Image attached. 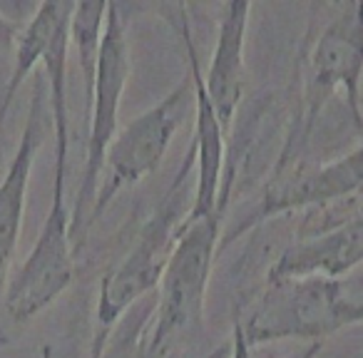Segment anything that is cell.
<instances>
[{
    "instance_id": "6da1fadb",
    "label": "cell",
    "mask_w": 363,
    "mask_h": 358,
    "mask_svg": "<svg viewBox=\"0 0 363 358\" xmlns=\"http://www.w3.org/2000/svg\"><path fill=\"white\" fill-rule=\"evenodd\" d=\"M363 316V286L358 274L343 279H281L264 291L234 323L249 348L289 341H326L356 326Z\"/></svg>"
},
{
    "instance_id": "7a4b0ae2",
    "label": "cell",
    "mask_w": 363,
    "mask_h": 358,
    "mask_svg": "<svg viewBox=\"0 0 363 358\" xmlns=\"http://www.w3.org/2000/svg\"><path fill=\"white\" fill-rule=\"evenodd\" d=\"M194 167V155L187 150V157L179 164V172L172 179V187L167 192L164 202L155 209L147 224L140 229L127 252L112 262V267L102 274L100 289H97L95 303V326H92V351L90 358H102L105 343L110 333L115 331L117 321L132 308V303L140 301L145 293L160 286V279L172 257V249L177 244L179 224L184 219L182 212V184L189 177Z\"/></svg>"
},
{
    "instance_id": "3957f363",
    "label": "cell",
    "mask_w": 363,
    "mask_h": 358,
    "mask_svg": "<svg viewBox=\"0 0 363 358\" xmlns=\"http://www.w3.org/2000/svg\"><path fill=\"white\" fill-rule=\"evenodd\" d=\"M222 224L224 209L194 222L182 219L177 244L160 279V298L147 343L150 358H169L182 338L202 328L209 276L222 242Z\"/></svg>"
},
{
    "instance_id": "277c9868",
    "label": "cell",
    "mask_w": 363,
    "mask_h": 358,
    "mask_svg": "<svg viewBox=\"0 0 363 358\" xmlns=\"http://www.w3.org/2000/svg\"><path fill=\"white\" fill-rule=\"evenodd\" d=\"M130 77V40H127V23L120 6L107 3L105 23H102L100 47H97L95 72L87 85L90 92V135H87V157L82 169L80 187L70 212V239L72 247L87 234V214L95 202L100 187L105 155L112 137L117 135V117H120L122 92Z\"/></svg>"
},
{
    "instance_id": "5b68a950",
    "label": "cell",
    "mask_w": 363,
    "mask_h": 358,
    "mask_svg": "<svg viewBox=\"0 0 363 358\" xmlns=\"http://www.w3.org/2000/svg\"><path fill=\"white\" fill-rule=\"evenodd\" d=\"M55 142V172H52L50 212L40 227L30 254L11 279L6 289V311L16 323H26L57 301L75 279L70 239V212L65 207V172H67V137H52Z\"/></svg>"
},
{
    "instance_id": "8992f818",
    "label": "cell",
    "mask_w": 363,
    "mask_h": 358,
    "mask_svg": "<svg viewBox=\"0 0 363 358\" xmlns=\"http://www.w3.org/2000/svg\"><path fill=\"white\" fill-rule=\"evenodd\" d=\"M189 110H192V82L187 77L157 105H152L147 112L137 115L122 130H117L107 147L100 187L87 214V229L102 217V212L110 207L112 199L122 189L135 187L162 164Z\"/></svg>"
},
{
    "instance_id": "52a82bcc",
    "label": "cell",
    "mask_w": 363,
    "mask_h": 358,
    "mask_svg": "<svg viewBox=\"0 0 363 358\" xmlns=\"http://www.w3.org/2000/svg\"><path fill=\"white\" fill-rule=\"evenodd\" d=\"M361 70H363V6L348 3L318 33L303 67L298 142H306L328 97L343 92L356 132L361 130Z\"/></svg>"
},
{
    "instance_id": "ba28073f",
    "label": "cell",
    "mask_w": 363,
    "mask_h": 358,
    "mask_svg": "<svg viewBox=\"0 0 363 358\" xmlns=\"http://www.w3.org/2000/svg\"><path fill=\"white\" fill-rule=\"evenodd\" d=\"M363 184V150L361 145L353 147L348 155L328 162V164H279L269 179L262 199L249 212L242 224L227 232L219 242V249H227L244 232H252L267 219L286 212H306V209L326 207L343 199L361 197Z\"/></svg>"
},
{
    "instance_id": "9c48e42d",
    "label": "cell",
    "mask_w": 363,
    "mask_h": 358,
    "mask_svg": "<svg viewBox=\"0 0 363 358\" xmlns=\"http://www.w3.org/2000/svg\"><path fill=\"white\" fill-rule=\"evenodd\" d=\"M182 40H184V50H187L189 62V82H192V112H194V135H192V150L194 167H197V177H194V192L189 209L184 212V222H194V219L209 217L214 212H222L224 199H222V172H224V130L219 125L217 115H214L212 105L207 100V92L202 85V65H199L197 47H194V38L189 30L187 16H182Z\"/></svg>"
},
{
    "instance_id": "30bf717a",
    "label": "cell",
    "mask_w": 363,
    "mask_h": 358,
    "mask_svg": "<svg viewBox=\"0 0 363 358\" xmlns=\"http://www.w3.org/2000/svg\"><path fill=\"white\" fill-rule=\"evenodd\" d=\"M249 16H252V3L247 0H234L222 8L212 60H209L207 75H202L207 100L224 135L232 127L237 107L244 97V82H247L244 50H247Z\"/></svg>"
},
{
    "instance_id": "8fae6325",
    "label": "cell",
    "mask_w": 363,
    "mask_h": 358,
    "mask_svg": "<svg viewBox=\"0 0 363 358\" xmlns=\"http://www.w3.org/2000/svg\"><path fill=\"white\" fill-rule=\"evenodd\" d=\"M363 217L333 227L328 232L296 239L267 272V281L281 279H343L361 267Z\"/></svg>"
},
{
    "instance_id": "7c38bea8",
    "label": "cell",
    "mask_w": 363,
    "mask_h": 358,
    "mask_svg": "<svg viewBox=\"0 0 363 358\" xmlns=\"http://www.w3.org/2000/svg\"><path fill=\"white\" fill-rule=\"evenodd\" d=\"M45 80H35L30 97V110L23 127V135L13 152L6 174L0 179V276L6 274L18 239L23 229V214L28 204V187H30L33 167L43 142V120H45Z\"/></svg>"
},
{
    "instance_id": "4fadbf2b",
    "label": "cell",
    "mask_w": 363,
    "mask_h": 358,
    "mask_svg": "<svg viewBox=\"0 0 363 358\" xmlns=\"http://www.w3.org/2000/svg\"><path fill=\"white\" fill-rule=\"evenodd\" d=\"M72 11H75V3H57V0H50V3H40L33 13V18L21 26L16 35V43H13V70L11 77H8L6 92H3V100H0V125L6 120L8 110H11V102L16 100L18 90L23 87V82L33 75L35 65L40 62L43 52H45L48 43L52 40L57 30H60L65 23H70Z\"/></svg>"
},
{
    "instance_id": "5bb4252c",
    "label": "cell",
    "mask_w": 363,
    "mask_h": 358,
    "mask_svg": "<svg viewBox=\"0 0 363 358\" xmlns=\"http://www.w3.org/2000/svg\"><path fill=\"white\" fill-rule=\"evenodd\" d=\"M105 13H107V3H75V11H72L70 43L77 50V60H80V70L85 75L87 85H90L92 72H95Z\"/></svg>"
},
{
    "instance_id": "9a60e30c",
    "label": "cell",
    "mask_w": 363,
    "mask_h": 358,
    "mask_svg": "<svg viewBox=\"0 0 363 358\" xmlns=\"http://www.w3.org/2000/svg\"><path fill=\"white\" fill-rule=\"evenodd\" d=\"M21 30L18 23H13L11 18L0 16V52L13 50V43H16V35Z\"/></svg>"
},
{
    "instance_id": "2e32d148",
    "label": "cell",
    "mask_w": 363,
    "mask_h": 358,
    "mask_svg": "<svg viewBox=\"0 0 363 358\" xmlns=\"http://www.w3.org/2000/svg\"><path fill=\"white\" fill-rule=\"evenodd\" d=\"M232 358H252V348L244 343L237 323H232Z\"/></svg>"
}]
</instances>
